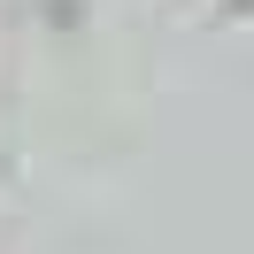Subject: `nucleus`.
I'll use <instances>...</instances> for the list:
<instances>
[]
</instances>
